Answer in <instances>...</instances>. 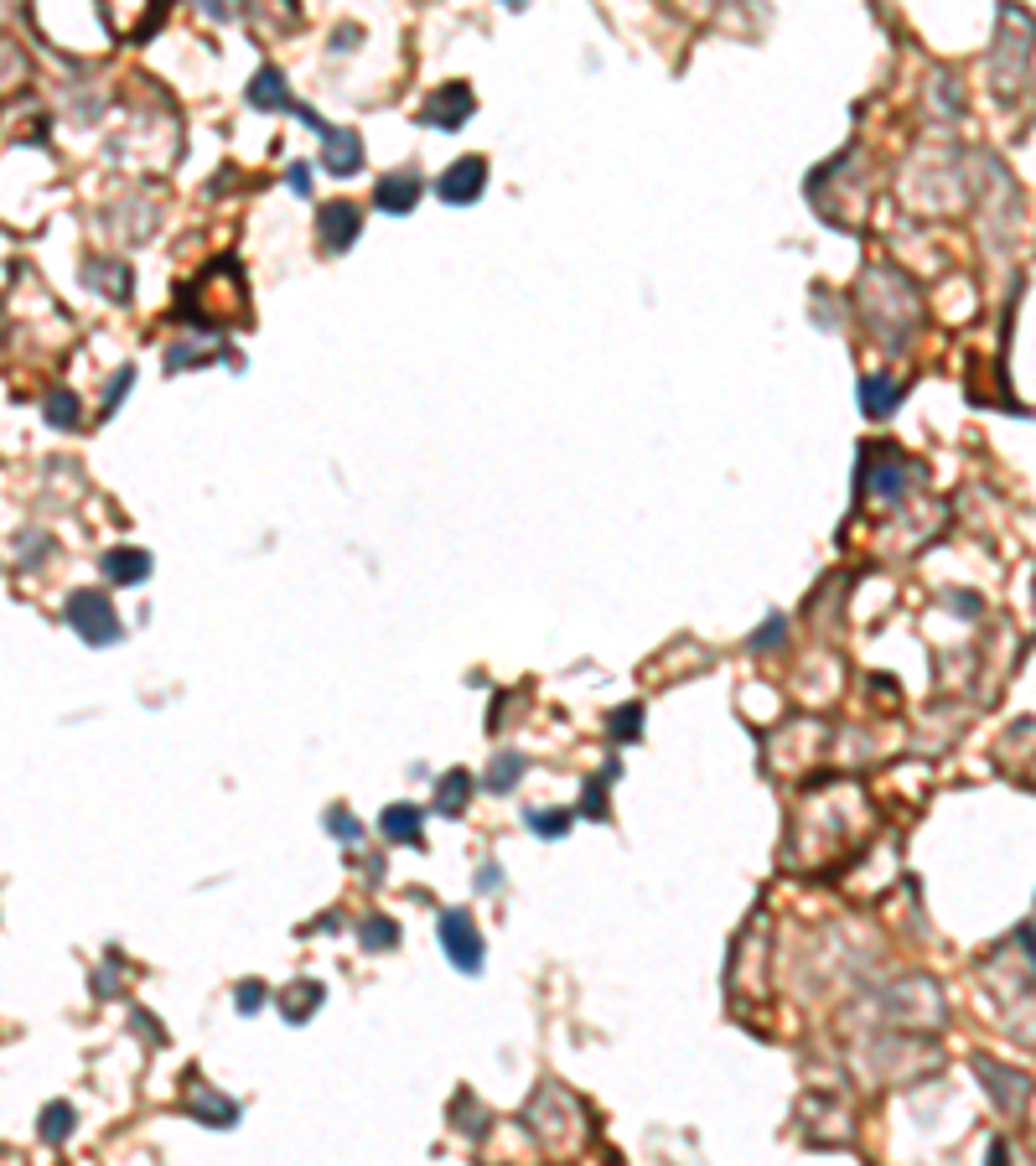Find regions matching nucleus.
<instances>
[{"label": "nucleus", "mask_w": 1036, "mask_h": 1166, "mask_svg": "<svg viewBox=\"0 0 1036 1166\" xmlns=\"http://www.w3.org/2000/svg\"><path fill=\"white\" fill-rule=\"evenodd\" d=\"M67 623H73L88 643H120V617L104 602V591H73L67 597Z\"/></svg>", "instance_id": "nucleus-1"}, {"label": "nucleus", "mask_w": 1036, "mask_h": 1166, "mask_svg": "<svg viewBox=\"0 0 1036 1166\" xmlns=\"http://www.w3.org/2000/svg\"><path fill=\"white\" fill-rule=\"evenodd\" d=\"M441 949L456 970H482V939H477V923L467 912H441Z\"/></svg>", "instance_id": "nucleus-2"}, {"label": "nucleus", "mask_w": 1036, "mask_h": 1166, "mask_svg": "<svg viewBox=\"0 0 1036 1166\" xmlns=\"http://www.w3.org/2000/svg\"><path fill=\"white\" fill-rule=\"evenodd\" d=\"M482 187H488V162H482V156H462V162H451L441 172V181H435V192H441L446 202H477Z\"/></svg>", "instance_id": "nucleus-3"}, {"label": "nucleus", "mask_w": 1036, "mask_h": 1166, "mask_svg": "<svg viewBox=\"0 0 1036 1166\" xmlns=\"http://www.w3.org/2000/svg\"><path fill=\"white\" fill-rule=\"evenodd\" d=\"M316 228H321V244H327L332 255H342V249L363 234V213L353 208V202H327V208L316 213Z\"/></svg>", "instance_id": "nucleus-4"}, {"label": "nucleus", "mask_w": 1036, "mask_h": 1166, "mask_svg": "<svg viewBox=\"0 0 1036 1166\" xmlns=\"http://www.w3.org/2000/svg\"><path fill=\"white\" fill-rule=\"evenodd\" d=\"M472 114V88L467 83H446V88H435L430 104H425V120L435 130H456Z\"/></svg>", "instance_id": "nucleus-5"}, {"label": "nucleus", "mask_w": 1036, "mask_h": 1166, "mask_svg": "<svg viewBox=\"0 0 1036 1166\" xmlns=\"http://www.w3.org/2000/svg\"><path fill=\"white\" fill-rule=\"evenodd\" d=\"M327 156H321V167H327L332 176H353L358 167H363V141H358V130H337V125H327Z\"/></svg>", "instance_id": "nucleus-6"}, {"label": "nucleus", "mask_w": 1036, "mask_h": 1166, "mask_svg": "<svg viewBox=\"0 0 1036 1166\" xmlns=\"http://www.w3.org/2000/svg\"><path fill=\"white\" fill-rule=\"evenodd\" d=\"M374 197H379L384 213H409L414 202H420V176H414V172H395V176L379 181Z\"/></svg>", "instance_id": "nucleus-7"}, {"label": "nucleus", "mask_w": 1036, "mask_h": 1166, "mask_svg": "<svg viewBox=\"0 0 1036 1166\" xmlns=\"http://www.w3.org/2000/svg\"><path fill=\"white\" fill-rule=\"evenodd\" d=\"M104 576L114 586H135V581L151 576V555L146 550H109L104 555Z\"/></svg>", "instance_id": "nucleus-8"}, {"label": "nucleus", "mask_w": 1036, "mask_h": 1166, "mask_svg": "<svg viewBox=\"0 0 1036 1166\" xmlns=\"http://www.w3.org/2000/svg\"><path fill=\"white\" fill-rule=\"evenodd\" d=\"M249 104H255V109H295L290 94H286V78L275 73V67H265V73L255 78V88H249Z\"/></svg>", "instance_id": "nucleus-9"}, {"label": "nucleus", "mask_w": 1036, "mask_h": 1166, "mask_svg": "<svg viewBox=\"0 0 1036 1166\" xmlns=\"http://www.w3.org/2000/svg\"><path fill=\"white\" fill-rule=\"evenodd\" d=\"M384 835L400 840V845H414V840H420V809H409V804L384 809Z\"/></svg>", "instance_id": "nucleus-10"}, {"label": "nucleus", "mask_w": 1036, "mask_h": 1166, "mask_svg": "<svg viewBox=\"0 0 1036 1166\" xmlns=\"http://www.w3.org/2000/svg\"><path fill=\"white\" fill-rule=\"evenodd\" d=\"M896 400H902V384H896V379H865L861 384V405L870 409V415H886Z\"/></svg>", "instance_id": "nucleus-11"}, {"label": "nucleus", "mask_w": 1036, "mask_h": 1166, "mask_svg": "<svg viewBox=\"0 0 1036 1166\" xmlns=\"http://www.w3.org/2000/svg\"><path fill=\"white\" fill-rule=\"evenodd\" d=\"M467 788H472V772H446L441 777V798H435V809L441 814H462V804H467Z\"/></svg>", "instance_id": "nucleus-12"}, {"label": "nucleus", "mask_w": 1036, "mask_h": 1166, "mask_svg": "<svg viewBox=\"0 0 1036 1166\" xmlns=\"http://www.w3.org/2000/svg\"><path fill=\"white\" fill-rule=\"evenodd\" d=\"M73 1135V1105H48L42 1109V1140H67Z\"/></svg>", "instance_id": "nucleus-13"}, {"label": "nucleus", "mask_w": 1036, "mask_h": 1166, "mask_svg": "<svg viewBox=\"0 0 1036 1166\" xmlns=\"http://www.w3.org/2000/svg\"><path fill=\"white\" fill-rule=\"evenodd\" d=\"M48 420L53 425H78V395L73 389H53L48 395Z\"/></svg>", "instance_id": "nucleus-14"}, {"label": "nucleus", "mask_w": 1036, "mask_h": 1166, "mask_svg": "<svg viewBox=\"0 0 1036 1166\" xmlns=\"http://www.w3.org/2000/svg\"><path fill=\"white\" fill-rule=\"evenodd\" d=\"M528 825H534L544 840H555V835L570 830V814H565V809H534V814H528Z\"/></svg>", "instance_id": "nucleus-15"}, {"label": "nucleus", "mask_w": 1036, "mask_h": 1166, "mask_svg": "<svg viewBox=\"0 0 1036 1166\" xmlns=\"http://www.w3.org/2000/svg\"><path fill=\"white\" fill-rule=\"evenodd\" d=\"M286 1000H290V1005H286V1016H290V1021H301L306 1011H316V1005H321V986H295Z\"/></svg>", "instance_id": "nucleus-16"}, {"label": "nucleus", "mask_w": 1036, "mask_h": 1166, "mask_svg": "<svg viewBox=\"0 0 1036 1166\" xmlns=\"http://www.w3.org/2000/svg\"><path fill=\"white\" fill-rule=\"evenodd\" d=\"M327 830H332V835H337L342 845H358V840H363V830H358V819H353L348 809H332V814H327Z\"/></svg>", "instance_id": "nucleus-17"}, {"label": "nucleus", "mask_w": 1036, "mask_h": 1166, "mask_svg": "<svg viewBox=\"0 0 1036 1166\" xmlns=\"http://www.w3.org/2000/svg\"><path fill=\"white\" fill-rule=\"evenodd\" d=\"M518 772H523V758H514V752H509V758H498V767L488 772V788H493V793H503Z\"/></svg>", "instance_id": "nucleus-18"}, {"label": "nucleus", "mask_w": 1036, "mask_h": 1166, "mask_svg": "<svg viewBox=\"0 0 1036 1166\" xmlns=\"http://www.w3.org/2000/svg\"><path fill=\"white\" fill-rule=\"evenodd\" d=\"M400 939V928L389 923V918H374V923H363V944L368 949H384V944H395Z\"/></svg>", "instance_id": "nucleus-19"}, {"label": "nucleus", "mask_w": 1036, "mask_h": 1166, "mask_svg": "<svg viewBox=\"0 0 1036 1166\" xmlns=\"http://www.w3.org/2000/svg\"><path fill=\"white\" fill-rule=\"evenodd\" d=\"M637 726H642V711L637 705H622V716H612V737L628 742V737H637Z\"/></svg>", "instance_id": "nucleus-20"}, {"label": "nucleus", "mask_w": 1036, "mask_h": 1166, "mask_svg": "<svg viewBox=\"0 0 1036 1166\" xmlns=\"http://www.w3.org/2000/svg\"><path fill=\"white\" fill-rule=\"evenodd\" d=\"M260 986H239V1011H260Z\"/></svg>", "instance_id": "nucleus-21"}, {"label": "nucleus", "mask_w": 1036, "mask_h": 1166, "mask_svg": "<svg viewBox=\"0 0 1036 1166\" xmlns=\"http://www.w3.org/2000/svg\"><path fill=\"white\" fill-rule=\"evenodd\" d=\"M586 793H591V798H586V814H607V798H602V783H591Z\"/></svg>", "instance_id": "nucleus-22"}, {"label": "nucleus", "mask_w": 1036, "mask_h": 1166, "mask_svg": "<svg viewBox=\"0 0 1036 1166\" xmlns=\"http://www.w3.org/2000/svg\"><path fill=\"white\" fill-rule=\"evenodd\" d=\"M989 1166H1005V1146H995V1151H989Z\"/></svg>", "instance_id": "nucleus-23"}]
</instances>
